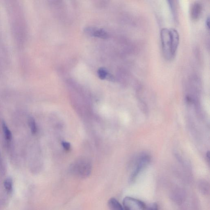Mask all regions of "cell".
<instances>
[{"instance_id": "cell-1", "label": "cell", "mask_w": 210, "mask_h": 210, "mask_svg": "<svg viewBox=\"0 0 210 210\" xmlns=\"http://www.w3.org/2000/svg\"><path fill=\"white\" fill-rule=\"evenodd\" d=\"M160 39L164 57L167 60H171L175 57L179 46V33L175 28H162L160 31Z\"/></svg>"}, {"instance_id": "cell-2", "label": "cell", "mask_w": 210, "mask_h": 210, "mask_svg": "<svg viewBox=\"0 0 210 210\" xmlns=\"http://www.w3.org/2000/svg\"><path fill=\"white\" fill-rule=\"evenodd\" d=\"M72 173L78 177L84 178L88 177L91 172V165L86 162L76 164L72 168Z\"/></svg>"}, {"instance_id": "cell-3", "label": "cell", "mask_w": 210, "mask_h": 210, "mask_svg": "<svg viewBox=\"0 0 210 210\" xmlns=\"http://www.w3.org/2000/svg\"><path fill=\"white\" fill-rule=\"evenodd\" d=\"M123 206L124 210H145L146 205L141 201L127 197L123 199Z\"/></svg>"}, {"instance_id": "cell-4", "label": "cell", "mask_w": 210, "mask_h": 210, "mask_svg": "<svg viewBox=\"0 0 210 210\" xmlns=\"http://www.w3.org/2000/svg\"><path fill=\"white\" fill-rule=\"evenodd\" d=\"M150 158L148 155H142L137 164L136 166L132 172L129 178V182L130 183H133L137 178L138 176L140 174L144 169L147 166L150 162Z\"/></svg>"}, {"instance_id": "cell-5", "label": "cell", "mask_w": 210, "mask_h": 210, "mask_svg": "<svg viewBox=\"0 0 210 210\" xmlns=\"http://www.w3.org/2000/svg\"><path fill=\"white\" fill-rule=\"evenodd\" d=\"M203 7L202 4L199 2H194L190 9V16L194 20H197L200 18L202 14Z\"/></svg>"}, {"instance_id": "cell-6", "label": "cell", "mask_w": 210, "mask_h": 210, "mask_svg": "<svg viewBox=\"0 0 210 210\" xmlns=\"http://www.w3.org/2000/svg\"><path fill=\"white\" fill-rule=\"evenodd\" d=\"M110 210H124L123 206L115 198H111L108 201Z\"/></svg>"}, {"instance_id": "cell-7", "label": "cell", "mask_w": 210, "mask_h": 210, "mask_svg": "<svg viewBox=\"0 0 210 210\" xmlns=\"http://www.w3.org/2000/svg\"><path fill=\"white\" fill-rule=\"evenodd\" d=\"M2 127H3V131L5 134V137L6 139L8 140H10L12 138V134L11 131L7 126L5 121H3L2 122Z\"/></svg>"}, {"instance_id": "cell-8", "label": "cell", "mask_w": 210, "mask_h": 210, "mask_svg": "<svg viewBox=\"0 0 210 210\" xmlns=\"http://www.w3.org/2000/svg\"><path fill=\"white\" fill-rule=\"evenodd\" d=\"M94 35L102 39L107 38L108 37V35L107 33L104 31L100 29L96 31L94 33Z\"/></svg>"}, {"instance_id": "cell-9", "label": "cell", "mask_w": 210, "mask_h": 210, "mask_svg": "<svg viewBox=\"0 0 210 210\" xmlns=\"http://www.w3.org/2000/svg\"><path fill=\"white\" fill-rule=\"evenodd\" d=\"M4 187L6 190L10 191L12 190L13 187V182L11 178H8L5 180L4 183Z\"/></svg>"}, {"instance_id": "cell-10", "label": "cell", "mask_w": 210, "mask_h": 210, "mask_svg": "<svg viewBox=\"0 0 210 210\" xmlns=\"http://www.w3.org/2000/svg\"><path fill=\"white\" fill-rule=\"evenodd\" d=\"M29 124L30 127L31 131L33 134H35L37 132V126L35 121L33 117H30L29 119Z\"/></svg>"}, {"instance_id": "cell-11", "label": "cell", "mask_w": 210, "mask_h": 210, "mask_svg": "<svg viewBox=\"0 0 210 210\" xmlns=\"http://www.w3.org/2000/svg\"><path fill=\"white\" fill-rule=\"evenodd\" d=\"M168 2L169 3V5L170 8L171 10L172 13L174 18L176 19L177 17V10L176 8L175 4V1H168Z\"/></svg>"}, {"instance_id": "cell-12", "label": "cell", "mask_w": 210, "mask_h": 210, "mask_svg": "<svg viewBox=\"0 0 210 210\" xmlns=\"http://www.w3.org/2000/svg\"><path fill=\"white\" fill-rule=\"evenodd\" d=\"M98 74L100 79L103 80L107 77L108 72L105 69L101 68L98 71Z\"/></svg>"}, {"instance_id": "cell-13", "label": "cell", "mask_w": 210, "mask_h": 210, "mask_svg": "<svg viewBox=\"0 0 210 210\" xmlns=\"http://www.w3.org/2000/svg\"><path fill=\"white\" fill-rule=\"evenodd\" d=\"M145 210H158V205L156 203L150 204L148 206H146Z\"/></svg>"}, {"instance_id": "cell-14", "label": "cell", "mask_w": 210, "mask_h": 210, "mask_svg": "<svg viewBox=\"0 0 210 210\" xmlns=\"http://www.w3.org/2000/svg\"><path fill=\"white\" fill-rule=\"evenodd\" d=\"M62 145L63 148H64L65 150L66 151H69L70 150L71 148V145L70 143L67 142H63L62 143Z\"/></svg>"}, {"instance_id": "cell-15", "label": "cell", "mask_w": 210, "mask_h": 210, "mask_svg": "<svg viewBox=\"0 0 210 210\" xmlns=\"http://www.w3.org/2000/svg\"><path fill=\"white\" fill-rule=\"evenodd\" d=\"M209 22L210 18L209 17H209L206 18V26L208 29H209Z\"/></svg>"}, {"instance_id": "cell-16", "label": "cell", "mask_w": 210, "mask_h": 210, "mask_svg": "<svg viewBox=\"0 0 210 210\" xmlns=\"http://www.w3.org/2000/svg\"><path fill=\"white\" fill-rule=\"evenodd\" d=\"M1 152H0V158H1Z\"/></svg>"}]
</instances>
